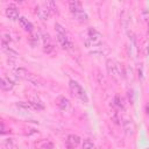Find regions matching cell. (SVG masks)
<instances>
[{
    "mask_svg": "<svg viewBox=\"0 0 149 149\" xmlns=\"http://www.w3.org/2000/svg\"><path fill=\"white\" fill-rule=\"evenodd\" d=\"M31 105H33V108L34 109H37V111H42L43 108H44V106H43V104L36 98V97H34V98H30L29 100H28Z\"/></svg>",
    "mask_w": 149,
    "mask_h": 149,
    "instance_id": "cell-17",
    "label": "cell"
},
{
    "mask_svg": "<svg viewBox=\"0 0 149 149\" xmlns=\"http://www.w3.org/2000/svg\"><path fill=\"white\" fill-rule=\"evenodd\" d=\"M139 78H140V79H143V74H142V65L139 68Z\"/></svg>",
    "mask_w": 149,
    "mask_h": 149,
    "instance_id": "cell-26",
    "label": "cell"
},
{
    "mask_svg": "<svg viewBox=\"0 0 149 149\" xmlns=\"http://www.w3.org/2000/svg\"><path fill=\"white\" fill-rule=\"evenodd\" d=\"M121 23L123 27H128V23H129V14L127 10H123L121 13Z\"/></svg>",
    "mask_w": 149,
    "mask_h": 149,
    "instance_id": "cell-19",
    "label": "cell"
},
{
    "mask_svg": "<svg viewBox=\"0 0 149 149\" xmlns=\"http://www.w3.org/2000/svg\"><path fill=\"white\" fill-rule=\"evenodd\" d=\"M69 87H70L71 93H72L76 98H78L79 100H81V101L85 102V104L88 102L87 93H86V91L81 87V85H80L78 81H76V80H73V79L70 80V81H69Z\"/></svg>",
    "mask_w": 149,
    "mask_h": 149,
    "instance_id": "cell-6",
    "label": "cell"
},
{
    "mask_svg": "<svg viewBox=\"0 0 149 149\" xmlns=\"http://www.w3.org/2000/svg\"><path fill=\"white\" fill-rule=\"evenodd\" d=\"M148 130H149V127H148Z\"/></svg>",
    "mask_w": 149,
    "mask_h": 149,
    "instance_id": "cell-30",
    "label": "cell"
},
{
    "mask_svg": "<svg viewBox=\"0 0 149 149\" xmlns=\"http://www.w3.org/2000/svg\"><path fill=\"white\" fill-rule=\"evenodd\" d=\"M55 30H56L57 40H58L61 47H62L63 49H66V50L71 49V48L73 47V43H72V42L70 41V38L68 37V34H66L65 29L63 28V26L59 24V23H55Z\"/></svg>",
    "mask_w": 149,
    "mask_h": 149,
    "instance_id": "cell-5",
    "label": "cell"
},
{
    "mask_svg": "<svg viewBox=\"0 0 149 149\" xmlns=\"http://www.w3.org/2000/svg\"><path fill=\"white\" fill-rule=\"evenodd\" d=\"M111 118H112V120H113L114 123H116V125L121 123V122H120V121H121V118H120V115H119V113H118L116 111H113V113L111 114Z\"/></svg>",
    "mask_w": 149,
    "mask_h": 149,
    "instance_id": "cell-23",
    "label": "cell"
},
{
    "mask_svg": "<svg viewBox=\"0 0 149 149\" xmlns=\"http://www.w3.org/2000/svg\"><path fill=\"white\" fill-rule=\"evenodd\" d=\"M41 37L43 40V51L45 54H49V55L52 54L55 51V45H54V43L50 38V35L47 31L41 30Z\"/></svg>",
    "mask_w": 149,
    "mask_h": 149,
    "instance_id": "cell-7",
    "label": "cell"
},
{
    "mask_svg": "<svg viewBox=\"0 0 149 149\" xmlns=\"http://www.w3.org/2000/svg\"><path fill=\"white\" fill-rule=\"evenodd\" d=\"M106 69L108 74H111V77L114 80H120L121 78H125V68L121 66V64L114 59H107L106 62Z\"/></svg>",
    "mask_w": 149,
    "mask_h": 149,
    "instance_id": "cell-1",
    "label": "cell"
},
{
    "mask_svg": "<svg viewBox=\"0 0 149 149\" xmlns=\"http://www.w3.org/2000/svg\"><path fill=\"white\" fill-rule=\"evenodd\" d=\"M14 74H15V77L21 78V79H24V80L29 81L30 84H33L35 86H40L41 85L40 78L36 74H34V73L29 72L28 70H26L24 68H15L14 69Z\"/></svg>",
    "mask_w": 149,
    "mask_h": 149,
    "instance_id": "cell-4",
    "label": "cell"
},
{
    "mask_svg": "<svg viewBox=\"0 0 149 149\" xmlns=\"http://www.w3.org/2000/svg\"><path fill=\"white\" fill-rule=\"evenodd\" d=\"M16 106H17L20 109H23V111L34 109V108H33V105H31L29 101H19V102H16Z\"/></svg>",
    "mask_w": 149,
    "mask_h": 149,
    "instance_id": "cell-18",
    "label": "cell"
},
{
    "mask_svg": "<svg viewBox=\"0 0 149 149\" xmlns=\"http://www.w3.org/2000/svg\"><path fill=\"white\" fill-rule=\"evenodd\" d=\"M35 146L36 149H54V143L49 140H41Z\"/></svg>",
    "mask_w": 149,
    "mask_h": 149,
    "instance_id": "cell-16",
    "label": "cell"
},
{
    "mask_svg": "<svg viewBox=\"0 0 149 149\" xmlns=\"http://www.w3.org/2000/svg\"><path fill=\"white\" fill-rule=\"evenodd\" d=\"M56 102H57V106L59 107V109H62V111H68L71 107V104H70L69 99L65 98V97H63V95L58 97L57 100H56Z\"/></svg>",
    "mask_w": 149,
    "mask_h": 149,
    "instance_id": "cell-14",
    "label": "cell"
},
{
    "mask_svg": "<svg viewBox=\"0 0 149 149\" xmlns=\"http://www.w3.org/2000/svg\"><path fill=\"white\" fill-rule=\"evenodd\" d=\"M45 3H47V6H48V8L50 9L51 14H52V13H57V5H56L55 1H47Z\"/></svg>",
    "mask_w": 149,
    "mask_h": 149,
    "instance_id": "cell-22",
    "label": "cell"
},
{
    "mask_svg": "<svg viewBox=\"0 0 149 149\" xmlns=\"http://www.w3.org/2000/svg\"><path fill=\"white\" fill-rule=\"evenodd\" d=\"M99 149H109V148H108V147H100Z\"/></svg>",
    "mask_w": 149,
    "mask_h": 149,
    "instance_id": "cell-28",
    "label": "cell"
},
{
    "mask_svg": "<svg viewBox=\"0 0 149 149\" xmlns=\"http://www.w3.org/2000/svg\"><path fill=\"white\" fill-rule=\"evenodd\" d=\"M1 41H3V42H6V43H8V44H9V42L12 41V38H10V35H9V34H6V33H3V34H2V38H1Z\"/></svg>",
    "mask_w": 149,
    "mask_h": 149,
    "instance_id": "cell-25",
    "label": "cell"
},
{
    "mask_svg": "<svg viewBox=\"0 0 149 149\" xmlns=\"http://www.w3.org/2000/svg\"><path fill=\"white\" fill-rule=\"evenodd\" d=\"M80 143V137L76 134H70L68 135L66 140H65V146L66 149H76Z\"/></svg>",
    "mask_w": 149,
    "mask_h": 149,
    "instance_id": "cell-9",
    "label": "cell"
},
{
    "mask_svg": "<svg viewBox=\"0 0 149 149\" xmlns=\"http://www.w3.org/2000/svg\"><path fill=\"white\" fill-rule=\"evenodd\" d=\"M35 14L37 15L38 19L45 21V20H48V19L50 17L51 12H50V9L48 8L47 3L44 2V3H42V5H37V6L35 7Z\"/></svg>",
    "mask_w": 149,
    "mask_h": 149,
    "instance_id": "cell-8",
    "label": "cell"
},
{
    "mask_svg": "<svg viewBox=\"0 0 149 149\" xmlns=\"http://www.w3.org/2000/svg\"><path fill=\"white\" fill-rule=\"evenodd\" d=\"M146 54L149 55V41H148V43H147V45H146Z\"/></svg>",
    "mask_w": 149,
    "mask_h": 149,
    "instance_id": "cell-27",
    "label": "cell"
},
{
    "mask_svg": "<svg viewBox=\"0 0 149 149\" xmlns=\"http://www.w3.org/2000/svg\"><path fill=\"white\" fill-rule=\"evenodd\" d=\"M5 13H6V16L9 19V20H19V9H17V7L15 6V5H13V3H10L7 8H6V10H5Z\"/></svg>",
    "mask_w": 149,
    "mask_h": 149,
    "instance_id": "cell-11",
    "label": "cell"
},
{
    "mask_svg": "<svg viewBox=\"0 0 149 149\" xmlns=\"http://www.w3.org/2000/svg\"><path fill=\"white\" fill-rule=\"evenodd\" d=\"M122 127H123L125 133L128 136H132V135L135 134V125H134V122H133L132 119H125L122 121Z\"/></svg>",
    "mask_w": 149,
    "mask_h": 149,
    "instance_id": "cell-10",
    "label": "cell"
},
{
    "mask_svg": "<svg viewBox=\"0 0 149 149\" xmlns=\"http://www.w3.org/2000/svg\"><path fill=\"white\" fill-rule=\"evenodd\" d=\"M101 37H102L101 34L95 28H88L85 33V36H84V44L87 48L97 47L100 43Z\"/></svg>",
    "mask_w": 149,
    "mask_h": 149,
    "instance_id": "cell-3",
    "label": "cell"
},
{
    "mask_svg": "<svg viewBox=\"0 0 149 149\" xmlns=\"http://www.w3.org/2000/svg\"><path fill=\"white\" fill-rule=\"evenodd\" d=\"M81 148H83V149H94V143H93L90 139H85V140L83 141Z\"/></svg>",
    "mask_w": 149,
    "mask_h": 149,
    "instance_id": "cell-20",
    "label": "cell"
},
{
    "mask_svg": "<svg viewBox=\"0 0 149 149\" xmlns=\"http://www.w3.org/2000/svg\"><path fill=\"white\" fill-rule=\"evenodd\" d=\"M14 85L15 84H14V81L12 79L7 78L6 76H2V78L0 80V87H1V90H3V91H10L14 87Z\"/></svg>",
    "mask_w": 149,
    "mask_h": 149,
    "instance_id": "cell-13",
    "label": "cell"
},
{
    "mask_svg": "<svg viewBox=\"0 0 149 149\" xmlns=\"http://www.w3.org/2000/svg\"><path fill=\"white\" fill-rule=\"evenodd\" d=\"M40 36H41V35H38L37 33H35V34L31 35V37L29 38V43H30L31 47H36V45L38 44V38H40Z\"/></svg>",
    "mask_w": 149,
    "mask_h": 149,
    "instance_id": "cell-21",
    "label": "cell"
},
{
    "mask_svg": "<svg viewBox=\"0 0 149 149\" xmlns=\"http://www.w3.org/2000/svg\"><path fill=\"white\" fill-rule=\"evenodd\" d=\"M1 49H2V51L9 57V58H17V52L15 51V50H13L12 48H9V44L8 43H6V42H3V41H1Z\"/></svg>",
    "mask_w": 149,
    "mask_h": 149,
    "instance_id": "cell-12",
    "label": "cell"
},
{
    "mask_svg": "<svg viewBox=\"0 0 149 149\" xmlns=\"http://www.w3.org/2000/svg\"><path fill=\"white\" fill-rule=\"evenodd\" d=\"M69 8H70V12L73 16V19L78 22H86L88 16H87V13L83 9V5L80 1H77V0H72L69 2Z\"/></svg>",
    "mask_w": 149,
    "mask_h": 149,
    "instance_id": "cell-2",
    "label": "cell"
},
{
    "mask_svg": "<svg viewBox=\"0 0 149 149\" xmlns=\"http://www.w3.org/2000/svg\"><path fill=\"white\" fill-rule=\"evenodd\" d=\"M19 23H20L21 28H23V30L29 31V33H31V31H33V24H31V22H29L26 17L20 16V17H19Z\"/></svg>",
    "mask_w": 149,
    "mask_h": 149,
    "instance_id": "cell-15",
    "label": "cell"
},
{
    "mask_svg": "<svg viewBox=\"0 0 149 149\" xmlns=\"http://www.w3.org/2000/svg\"><path fill=\"white\" fill-rule=\"evenodd\" d=\"M114 105L116 107H119V108H123V104H122V101H121V99H120L119 95H115V98H114Z\"/></svg>",
    "mask_w": 149,
    "mask_h": 149,
    "instance_id": "cell-24",
    "label": "cell"
},
{
    "mask_svg": "<svg viewBox=\"0 0 149 149\" xmlns=\"http://www.w3.org/2000/svg\"><path fill=\"white\" fill-rule=\"evenodd\" d=\"M148 33H149V21H148Z\"/></svg>",
    "mask_w": 149,
    "mask_h": 149,
    "instance_id": "cell-29",
    "label": "cell"
}]
</instances>
